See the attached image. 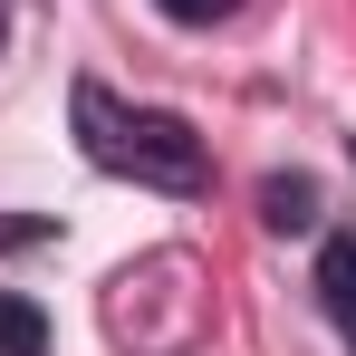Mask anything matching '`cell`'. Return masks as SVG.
Segmentation results:
<instances>
[{
  "label": "cell",
  "instance_id": "6da1fadb",
  "mask_svg": "<svg viewBox=\"0 0 356 356\" xmlns=\"http://www.w3.org/2000/svg\"><path fill=\"white\" fill-rule=\"evenodd\" d=\"M67 116H77V154L97 174H116V183H145V193H202L212 183V154H202V135L174 106H125L97 77H77Z\"/></svg>",
  "mask_w": 356,
  "mask_h": 356
},
{
  "label": "cell",
  "instance_id": "7a4b0ae2",
  "mask_svg": "<svg viewBox=\"0 0 356 356\" xmlns=\"http://www.w3.org/2000/svg\"><path fill=\"white\" fill-rule=\"evenodd\" d=\"M318 298H327V308L356 327V232H337L327 250H318Z\"/></svg>",
  "mask_w": 356,
  "mask_h": 356
},
{
  "label": "cell",
  "instance_id": "3957f363",
  "mask_svg": "<svg viewBox=\"0 0 356 356\" xmlns=\"http://www.w3.org/2000/svg\"><path fill=\"white\" fill-rule=\"evenodd\" d=\"M0 356H49V318L19 289H0Z\"/></svg>",
  "mask_w": 356,
  "mask_h": 356
},
{
  "label": "cell",
  "instance_id": "277c9868",
  "mask_svg": "<svg viewBox=\"0 0 356 356\" xmlns=\"http://www.w3.org/2000/svg\"><path fill=\"white\" fill-rule=\"evenodd\" d=\"M260 212H270V232H308V222H318V183H270V193H260Z\"/></svg>",
  "mask_w": 356,
  "mask_h": 356
},
{
  "label": "cell",
  "instance_id": "5b68a950",
  "mask_svg": "<svg viewBox=\"0 0 356 356\" xmlns=\"http://www.w3.org/2000/svg\"><path fill=\"white\" fill-rule=\"evenodd\" d=\"M164 19H183V29H212V19H232L241 0H154Z\"/></svg>",
  "mask_w": 356,
  "mask_h": 356
}]
</instances>
